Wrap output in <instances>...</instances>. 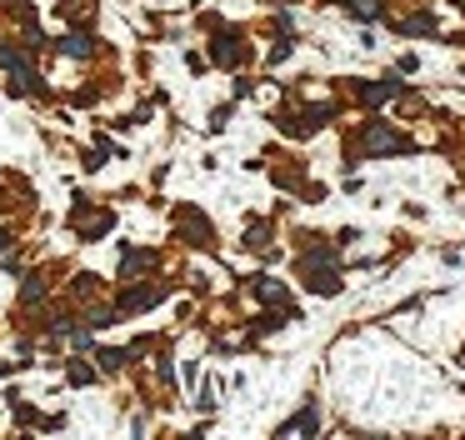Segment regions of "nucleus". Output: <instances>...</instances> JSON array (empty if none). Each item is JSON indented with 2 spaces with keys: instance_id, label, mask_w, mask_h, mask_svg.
Masks as SVG:
<instances>
[{
  "instance_id": "f257e3e1",
  "label": "nucleus",
  "mask_w": 465,
  "mask_h": 440,
  "mask_svg": "<svg viewBox=\"0 0 465 440\" xmlns=\"http://www.w3.org/2000/svg\"><path fill=\"white\" fill-rule=\"evenodd\" d=\"M60 50H71V55H90V41H85V36H66V41H60Z\"/></svg>"
}]
</instances>
